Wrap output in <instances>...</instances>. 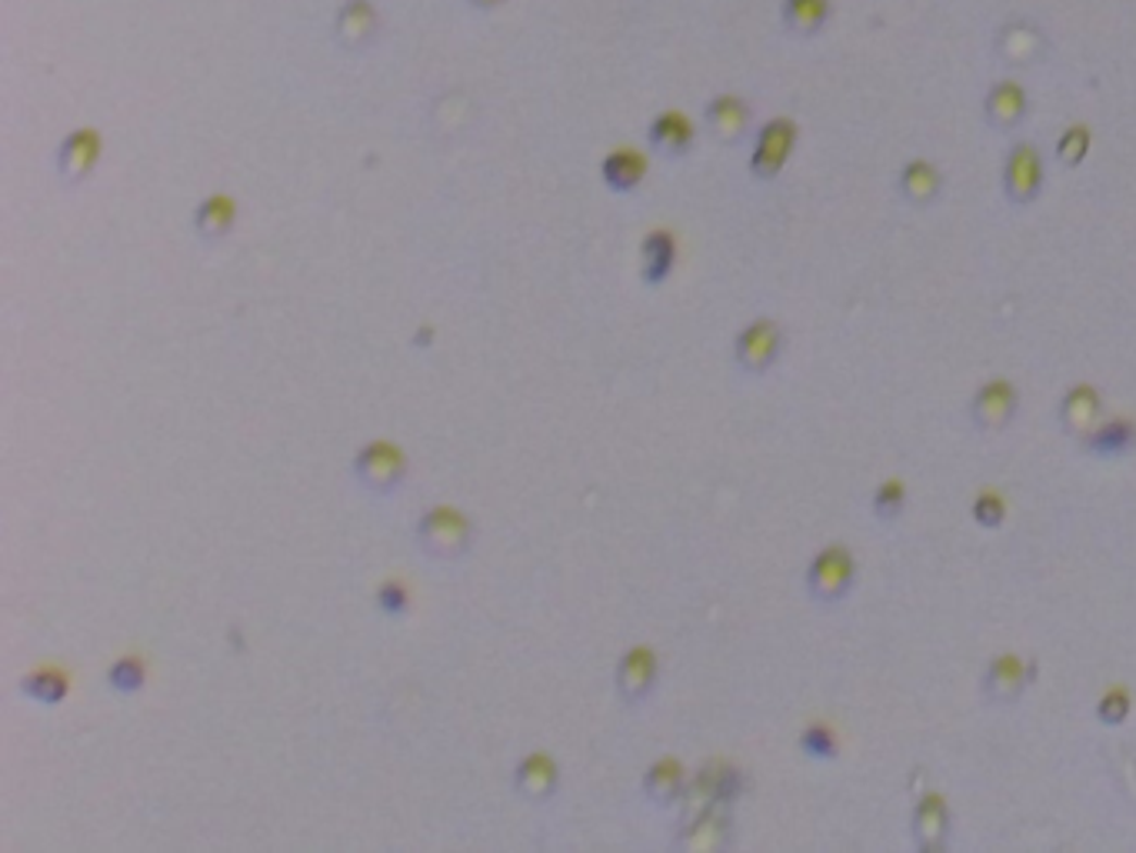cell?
Here are the masks:
<instances>
[{
	"label": "cell",
	"instance_id": "obj_16",
	"mask_svg": "<svg viewBox=\"0 0 1136 853\" xmlns=\"http://www.w3.org/2000/svg\"><path fill=\"white\" fill-rule=\"evenodd\" d=\"M897 190L913 207H934L943 197V171L924 157L906 160L897 174Z\"/></svg>",
	"mask_w": 1136,
	"mask_h": 853
},
{
	"label": "cell",
	"instance_id": "obj_1",
	"mask_svg": "<svg viewBox=\"0 0 1136 853\" xmlns=\"http://www.w3.org/2000/svg\"><path fill=\"white\" fill-rule=\"evenodd\" d=\"M417 547L437 564H454L464 560L473 547V520L460 507L437 504L420 514L417 520Z\"/></svg>",
	"mask_w": 1136,
	"mask_h": 853
},
{
	"label": "cell",
	"instance_id": "obj_31",
	"mask_svg": "<svg viewBox=\"0 0 1136 853\" xmlns=\"http://www.w3.org/2000/svg\"><path fill=\"white\" fill-rule=\"evenodd\" d=\"M1030 37H1037V27L1034 24H1013L1000 34V53L1007 61L1013 64H1026L1030 61V53L1037 47H1030Z\"/></svg>",
	"mask_w": 1136,
	"mask_h": 853
},
{
	"label": "cell",
	"instance_id": "obj_8",
	"mask_svg": "<svg viewBox=\"0 0 1136 853\" xmlns=\"http://www.w3.org/2000/svg\"><path fill=\"white\" fill-rule=\"evenodd\" d=\"M1020 407V394L1007 378H990L984 381L970 397V420L980 426V431H1007L1016 417Z\"/></svg>",
	"mask_w": 1136,
	"mask_h": 853
},
{
	"label": "cell",
	"instance_id": "obj_15",
	"mask_svg": "<svg viewBox=\"0 0 1136 853\" xmlns=\"http://www.w3.org/2000/svg\"><path fill=\"white\" fill-rule=\"evenodd\" d=\"M677 267V237L667 227L646 231L640 240V281L646 287H660L670 281Z\"/></svg>",
	"mask_w": 1136,
	"mask_h": 853
},
{
	"label": "cell",
	"instance_id": "obj_18",
	"mask_svg": "<svg viewBox=\"0 0 1136 853\" xmlns=\"http://www.w3.org/2000/svg\"><path fill=\"white\" fill-rule=\"evenodd\" d=\"M237 227V200L231 194H207L194 207V234L207 244L224 240Z\"/></svg>",
	"mask_w": 1136,
	"mask_h": 853
},
{
	"label": "cell",
	"instance_id": "obj_33",
	"mask_svg": "<svg viewBox=\"0 0 1136 853\" xmlns=\"http://www.w3.org/2000/svg\"><path fill=\"white\" fill-rule=\"evenodd\" d=\"M970 510H973V520H977L984 530H997L1007 520V500L993 491H984V494L973 497Z\"/></svg>",
	"mask_w": 1136,
	"mask_h": 853
},
{
	"label": "cell",
	"instance_id": "obj_5",
	"mask_svg": "<svg viewBox=\"0 0 1136 853\" xmlns=\"http://www.w3.org/2000/svg\"><path fill=\"white\" fill-rule=\"evenodd\" d=\"M800 127L790 118H770L761 131H756L753 140V153H750V174L756 181H774L780 177V171L787 168V160L797 147Z\"/></svg>",
	"mask_w": 1136,
	"mask_h": 853
},
{
	"label": "cell",
	"instance_id": "obj_28",
	"mask_svg": "<svg viewBox=\"0 0 1136 853\" xmlns=\"http://www.w3.org/2000/svg\"><path fill=\"white\" fill-rule=\"evenodd\" d=\"M1094 147V134L1087 124H1070L1060 137H1057V160L1063 168H1076L1084 164L1087 153Z\"/></svg>",
	"mask_w": 1136,
	"mask_h": 853
},
{
	"label": "cell",
	"instance_id": "obj_19",
	"mask_svg": "<svg viewBox=\"0 0 1136 853\" xmlns=\"http://www.w3.org/2000/svg\"><path fill=\"white\" fill-rule=\"evenodd\" d=\"M703 118H707V127L724 140V144H737L746 127H750V103L737 94H717L703 107Z\"/></svg>",
	"mask_w": 1136,
	"mask_h": 853
},
{
	"label": "cell",
	"instance_id": "obj_36",
	"mask_svg": "<svg viewBox=\"0 0 1136 853\" xmlns=\"http://www.w3.org/2000/svg\"><path fill=\"white\" fill-rule=\"evenodd\" d=\"M423 344H427V347L434 344V331H430V327H420V331L413 334V347H417V350H423Z\"/></svg>",
	"mask_w": 1136,
	"mask_h": 853
},
{
	"label": "cell",
	"instance_id": "obj_24",
	"mask_svg": "<svg viewBox=\"0 0 1136 853\" xmlns=\"http://www.w3.org/2000/svg\"><path fill=\"white\" fill-rule=\"evenodd\" d=\"M1079 441H1084V447L1097 457H1123V454L1136 450V423L1123 420V417L1100 420Z\"/></svg>",
	"mask_w": 1136,
	"mask_h": 853
},
{
	"label": "cell",
	"instance_id": "obj_17",
	"mask_svg": "<svg viewBox=\"0 0 1136 853\" xmlns=\"http://www.w3.org/2000/svg\"><path fill=\"white\" fill-rule=\"evenodd\" d=\"M646 140H651V147L670 160H680L693 150V140H696V131H693V121L680 111H664L651 121V127H646Z\"/></svg>",
	"mask_w": 1136,
	"mask_h": 853
},
{
	"label": "cell",
	"instance_id": "obj_13",
	"mask_svg": "<svg viewBox=\"0 0 1136 853\" xmlns=\"http://www.w3.org/2000/svg\"><path fill=\"white\" fill-rule=\"evenodd\" d=\"M1030 114V94L1020 81H997L984 97V118L993 131H1016Z\"/></svg>",
	"mask_w": 1136,
	"mask_h": 853
},
{
	"label": "cell",
	"instance_id": "obj_10",
	"mask_svg": "<svg viewBox=\"0 0 1136 853\" xmlns=\"http://www.w3.org/2000/svg\"><path fill=\"white\" fill-rule=\"evenodd\" d=\"M657 673H660V660H657V654L651 647H646V644L627 647L623 657L617 660V673H614L623 704L637 707V704H643L646 697H651L654 687H657Z\"/></svg>",
	"mask_w": 1136,
	"mask_h": 853
},
{
	"label": "cell",
	"instance_id": "obj_29",
	"mask_svg": "<svg viewBox=\"0 0 1136 853\" xmlns=\"http://www.w3.org/2000/svg\"><path fill=\"white\" fill-rule=\"evenodd\" d=\"M800 751L814 761H837L840 757V740L830 724H810L800 733Z\"/></svg>",
	"mask_w": 1136,
	"mask_h": 853
},
{
	"label": "cell",
	"instance_id": "obj_30",
	"mask_svg": "<svg viewBox=\"0 0 1136 853\" xmlns=\"http://www.w3.org/2000/svg\"><path fill=\"white\" fill-rule=\"evenodd\" d=\"M874 514L884 520V523H890V520H897L900 514H903V507H906V484H903V480L900 477H890V480H884V484H877V491H874Z\"/></svg>",
	"mask_w": 1136,
	"mask_h": 853
},
{
	"label": "cell",
	"instance_id": "obj_25",
	"mask_svg": "<svg viewBox=\"0 0 1136 853\" xmlns=\"http://www.w3.org/2000/svg\"><path fill=\"white\" fill-rule=\"evenodd\" d=\"M830 17H834V0H783L780 4V21L797 37L820 34L830 24Z\"/></svg>",
	"mask_w": 1136,
	"mask_h": 853
},
{
	"label": "cell",
	"instance_id": "obj_21",
	"mask_svg": "<svg viewBox=\"0 0 1136 853\" xmlns=\"http://www.w3.org/2000/svg\"><path fill=\"white\" fill-rule=\"evenodd\" d=\"M1100 410H1103V397L1094 384H1073L1060 397V423L1070 434H1079V437L1100 423Z\"/></svg>",
	"mask_w": 1136,
	"mask_h": 853
},
{
	"label": "cell",
	"instance_id": "obj_11",
	"mask_svg": "<svg viewBox=\"0 0 1136 853\" xmlns=\"http://www.w3.org/2000/svg\"><path fill=\"white\" fill-rule=\"evenodd\" d=\"M381 30V11L373 8V0H344L334 17V40L341 50L360 53L376 40Z\"/></svg>",
	"mask_w": 1136,
	"mask_h": 853
},
{
	"label": "cell",
	"instance_id": "obj_32",
	"mask_svg": "<svg viewBox=\"0 0 1136 853\" xmlns=\"http://www.w3.org/2000/svg\"><path fill=\"white\" fill-rule=\"evenodd\" d=\"M1133 710V697L1126 687H1110L1103 697L1097 701V717L1110 727H1120Z\"/></svg>",
	"mask_w": 1136,
	"mask_h": 853
},
{
	"label": "cell",
	"instance_id": "obj_2",
	"mask_svg": "<svg viewBox=\"0 0 1136 853\" xmlns=\"http://www.w3.org/2000/svg\"><path fill=\"white\" fill-rule=\"evenodd\" d=\"M350 470L367 494L391 497L407 480V454L394 441H367L363 447H357Z\"/></svg>",
	"mask_w": 1136,
	"mask_h": 853
},
{
	"label": "cell",
	"instance_id": "obj_34",
	"mask_svg": "<svg viewBox=\"0 0 1136 853\" xmlns=\"http://www.w3.org/2000/svg\"><path fill=\"white\" fill-rule=\"evenodd\" d=\"M376 607L387 617H404L410 610V591L404 580H384L376 586Z\"/></svg>",
	"mask_w": 1136,
	"mask_h": 853
},
{
	"label": "cell",
	"instance_id": "obj_20",
	"mask_svg": "<svg viewBox=\"0 0 1136 853\" xmlns=\"http://www.w3.org/2000/svg\"><path fill=\"white\" fill-rule=\"evenodd\" d=\"M643 793L657 807H674L687 793V770L677 757H660L643 774Z\"/></svg>",
	"mask_w": 1136,
	"mask_h": 853
},
{
	"label": "cell",
	"instance_id": "obj_12",
	"mask_svg": "<svg viewBox=\"0 0 1136 853\" xmlns=\"http://www.w3.org/2000/svg\"><path fill=\"white\" fill-rule=\"evenodd\" d=\"M514 787L523 800H530V804H547L560 787L557 761L544 751H533V754L520 757L514 767Z\"/></svg>",
	"mask_w": 1136,
	"mask_h": 853
},
{
	"label": "cell",
	"instance_id": "obj_7",
	"mask_svg": "<svg viewBox=\"0 0 1136 853\" xmlns=\"http://www.w3.org/2000/svg\"><path fill=\"white\" fill-rule=\"evenodd\" d=\"M100 153H103L100 131L97 127H77V131H71L58 144V153H53V168H58V174H61V181L67 187H77V184H84L97 171Z\"/></svg>",
	"mask_w": 1136,
	"mask_h": 853
},
{
	"label": "cell",
	"instance_id": "obj_35",
	"mask_svg": "<svg viewBox=\"0 0 1136 853\" xmlns=\"http://www.w3.org/2000/svg\"><path fill=\"white\" fill-rule=\"evenodd\" d=\"M746 790V774L733 764H720L717 761V804L730 807L733 800H740Z\"/></svg>",
	"mask_w": 1136,
	"mask_h": 853
},
{
	"label": "cell",
	"instance_id": "obj_23",
	"mask_svg": "<svg viewBox=\"0 0 1136 853\" xmlns=\"http://www.w3.org/2000/svg\"><path fill=\"white\" fill-rule=\"evenodd\" d=\"M687 850H720L730 840V814L727 807H711L703 811L700 817L680 824V837H677Z\"/></svg>",
	"mask_w": 1136,
	"mask_h": 853
},
{
	"label": "cell",
	"instance_id": "obj_22",
	"mask_svg": "<svg viewBox=\"0 0 1136 853\" xmlns=\"http://www.w3.org/2000/svg\"><path fill=\"white\" fill-rule=\"evenodd\" d=\"M646 171H651V160H646V153H640L633 147L610 150L604 157V164H601V177H604V184L614 194H633L646 181Z\"/></svg>",
	"mask_w": 1136,
	"mask_h": 853
},
{
	"label": "cell",
	"instance_id": "obj_26",
	"mask_svg": "<svg viewBox=\"0 0 1136 853\" xmlns=\"http://www.w3.org/2000/svg\"><path fill=\"white\" fill-rule=\"evenodd\" d=\"M21 693L44 707H58L67 701L71 693V677L61 667H37L21 680Z\"/></svg>",
	"mask_w": 1136,
	"mask_h": 853
},
{
	"label": "cell",
	"instance_id": "obj_3",
	"mask_svg": "<svg viewBox=\"0 0 1136 853\" xmlns=\"http://www.w3.org/2000/svg\"><path fill=\"white\" fill-rule=\"evenodd\" d=\"M856 580V560L850 554V547L843 544H827L824 551L814 554L806 567V594L814 597L817 604H840Z\"/></svg>",
	"mask_w": 1136,
	"mask_h": 853
},
{
	"label": "cell",
	"instance_id": "obj_14",
	"mask_svg": "<svg viewBox=\"0 0 1136 853\" xmlns=\"http://www.w3.org/2000/svg\"><path fill=\"white\" fill-rule=\"evenodd\" d=\"M1034 664H1026L1023 657L1016 654H997L990 664H987V673H984V693L993 701V704H1016L1023 697L1026 683H1030Z\"/></svg>",
	"mask_w": 1136,
	"mask_h": 853
},
{
	"label": "cell",
	"instance_id": "obj_9",
	"mask_svg": "<svg viewBox=\"0 0 1136 853\" xmlns=\"http://www.w3.org/2000/svg\"><path fill=\"white\" fill-rule=\"evenodd\" d=\"M950 824H953V814H950V804L947 796L930 790L916 800V807L910 814V837L916 843L919 853H940L950 840Z\"/></svg>",
	"mask_w": 1136,
	"mask_h": 853
},
{
	"label": "cell",
	"instance_id": "obj_4",
	"mask_svg": "<svg viewBox=\"0 0 1136 853\" xmlns=\"http://www.w3.org/2000/svg\"><path fill=\"white\" fill-rule=\"evenodd\" d=\"M1003 194L1013 207H1026L1034 203L1044 194V181H1047V168H1044V153L1037 150V144L1030 140H1016L1007 150L1003 160Z\"/></svg>",
	"mask_w": 1136,
	"mask_h": 853
},
{
	"label": "cell",
	"instance_id": "obj_37",
	"mask_svg": "<svg viewBox=\"0 0 1136 853\" xmlns=\"http://www.w3.org/2000/svg\"><path fill=\"white\" fill-rule=\"evenodd\" d=\"M467 4H470L473 11H497L501 4H507V0H467Z\"/></svg>",
	"mask_w": 1136,
	"mask_h": 853
},
{
	"label": "cell",
	"instance_id": "obj_27",
	"mask_svg": "<svg viewBox=\"0 0 1136 853\" xmlns=\"http://www.w3.org/2000/svg\"><path fill=\"white\" fill-rule=\"evenodd\" d=\"M107 683H111V690L124 693V697H127V693L144 690V683H147V664H144V657H137V654L118 657L111 667H107Z\"/></svg>",
	"mask_w": 1136,
	"mask_h": 853
},
{
	"label": "cell",
	"instance_id": "obj_6",
	"mask_svg": "<svg viewBox=\"0 0 1136 853\" xmlns=\"http://www.w3.org/2000/svg\"><path fill=\"white\" fill-rule=\"evenodd\" d=\"M783 350V331L774 317H756L737 334L733 360L743 373H767Z\"/></svg>",
	"mask_w": 1136,
	"mask_h": 853
}]
</instances>
